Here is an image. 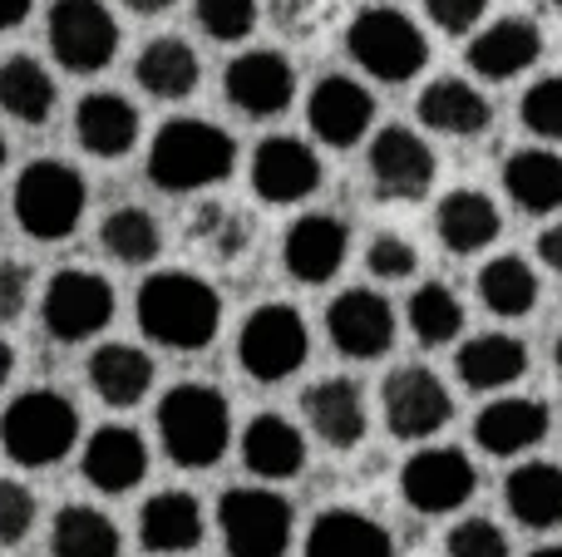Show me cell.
<instances>
[{"label": "cell", "mask_w": 562, "mask_h": 557, "mask_svg": "<svg viewBox=\"0 0 562 557\" xmlns=\"http://www.w3.org/2000/svg\"><path fill=\"white\" fill-rule=\"evenodd\" d=\"M134 316L138 331L158 345V351H178L193 355L207 351L223 331V296L213 282L183 272V266H168V272L144 276L134 296Z\"/></svg>", "instance_id": "6da1fadb"}, {"label": "cell", "mask_w": 562, "mask_h": 557, "mask_svg": "<svg viewBox=\"0 0 562 557\" xmlns=\"http://www.w3.org/2000/svg\"><path fill=\"white\" fill-rule=\"evenodd\" d=\"M148 183L158 193H207L237 168V138L213 118H168L148 144Z\"/></svg>", "instance_id": "7a4b0ae2"}, {"label": "cell", "mask_w": 562, "mask_h": 557, "mask_svg": "<svg viewBox=\"0 0 562 557\" xmlns=\"http://www.w3.org/2000/svg\"><path fill=\"white\" fill-rule=\"evenodd\" d=\"M158 444L178 469H213L233 444V405L217 385L183 380L158 400Z\"/></svg>", "instance_id": "3957f363"}, {"label": "cell", "mask_w": 562, "mask_h": 557, "mask_svg": "<svg viewBox=\"0 0 562 557\" xmlns=\"http://www.w3.org/2000/svg\"><path fill=\"white\" fill-rule=\"evenodd\" d=\"M79 410L59 390H25L0 414V450L20 469H55L75 454Z\"/></svg>", "instance_id": "277c9868"}, {"label": "cell", "mask_w": 562, "mask_h": 557, "mask_svg": "<svg viewBox=\"0 0 562 557\" xmlns=\"http://www.w3.org/2000/svg\"><path fill=\"white\" fill-rule=\"evenodd\" d=\"M10 203H15V223L25 237H35V242H65L85 223L89 183L65 158H35V163L20 168Z\"/></svg>", "instance_id": "5b68a950"}, {"label": "cell", "mask_w": 562, "mask_h": 557, "mask_svg": "<svg viewBox=\"0 0 562 557\" xmlns=\"http://www.w3.org/2000/svg\"><path fill=\"white\" fill-rule=\"evenodd\" d=\"M346 49L370 79L380 84H409L429 65V39L405 10L366 5L346 25Z\"/></svg>", "instance_id": "8992f818"}, {"label": "cell", "mask_w": 562, "mask_h": 557, "mask_svg": "<svg viewBox=\"0 0 562 557\" xmlns=\"http://www.w3.org/2000/svg\"><path fill=\"white\" fill-rule=\"evenodd\" d=\"M217 528L227 557H286L296 538V513L272 484H243L217 499Z\"/></svg>", "instance_id": "52a82bcc"}, {"label": "cell", "mask_w": 562, "mask_h": 557, "mask_svg": "<svg viewBox=\"0 0 562 557\" xmlns=\"http://www.w3.org/2000/svg\"><path fill=\"white\" fill-rule=\"evenodd\" d=\"M311 355V331L306 316L286 302H267L237 331V365L252 375L257 385H281L306 365Z\"/></svg>", "instance_id": "ba28073f"}, {"label": "cell", "mask_w": 562, "mask_h": 557, "mask_svg": "<svg viewBox=\"0 0 562 557\" xmlns=\"http://www.w3.org/2000/svg\"><path fill=\"white\" fill-rule=\"evenodd\" d=\"M114 282L89 266H65V272L49 276L45 296H40V326H45L49 341L59 345H79L94 341L109 321H114Z\"/></svg>", "instance_id": "9c48e42d"}, {"label": "cell", "mask_w": 562, "mask_h": 557, "mask_svg": "<svg viewBox=\"0 0 562 557\" xmlns=\"http://www.w3.org/2000/svg\"><path fill=\"white\" fill-rule=\"evenodd\" d=\"M49 55L69 75H99L119 55V20L104 0H55L45 15Z\"/></svg>", "instance_id": "30bf717a"}, {"label": "cell", "mask_w": 562, "mask_h": 557, "mask_svg": "<svg viewBox=\"0 0 562 557\" xmlns=\"http://www.w3.org/2000/svg\"><path fill=\"white\" fill-rule=\"evenodd\" d=\"M366 173L375 197H385V203H419L435 187L439 163L425 134H415L409 124H385L375 128V138L366 148Z\"/></svg>", "instance_id": "8fae6325"}, {"label": "cell", "mask_w": 562, "mask_h": 557, "mask_svg": "<svg viewBox=\"0 0 562 557\" xmlns=\"http://www.w3.org/2000/svg\"><path fill=\"white\" fill-rule=\"evenodd\" d=\"M479 489V469L454 444H425L400 469V499L415 513H459Z\"/></svg>", "instance_id": "7c38bea8"}, {"label": "cell", "mask_w": 562, "mask_h": 557, "mask_svg": "<svg viewBox=\"0 0 562 557\" xmlns=\"http://www.w3.org/2000/svg\"><path fill=\"white\" fill-rule=\"evenodd\" d=\"M380 410L395 440L405 444H425L454 420V400H449L445 380L429 365H400L385 375L380 385Z\"/></svg>", "instance_id": "4fadbf2b"}, {"label": "cell", "mask_w": 562, "mask_h": 557, "mask_svg": "<svg viewBox=\"0 0 562 557\" xmlns=\"http://www.w3.org/2000/svg\"><path fill=\"white\" fill-rule=\"evenodd\" d=\"M326 336L346 361H380L395 345V306L370 286H346L326 306Z\"/></svg>", "instance_id": "5bb4252c"}, {"label": "cell", "mask_w": 562, "mask_h": 557, "mask_svg": "<svg viewBox=\"0 0 562 557\" xmlns=\"http://www.w3.org/2000/svg\"><path fill=\"white\" fill-rule=\"evenodd\" d=\"M223 94L243 118H277L296 99V69L281 49H243L223 69Z\"/></svg>", "instance_id": "9a60e30c"}, {"label": "cell", "mask_w": 562, "mask_h": 557, "mask_svg": "<svg viewBox=\"0 0 562 557\" xmlns=\"http://www.w3.org/2000/svg\"><path fill=\"white\" fill-rule=\"evenodd\" d=\"M247 178H252V193L262 197V203L291 207V203H306V197L321 187V158L306 138L272 134L257 144Z\"/></svg>", "instance_id": "2e32d148"}, {"label": "cell", "mask_w": 562, "mask_h": 557, "mask_svg": "<svg viewBox=\"0 0 562 557\" xmlns=\"http://www.w3.org/2000/svg\"><path fill=\"white\" fill-rule=\"evenodd\" d=\"M350 257V232L336 213H301L281 237V266L301 286H326Z\"/></svg>", "instance_id": "e0dca14e"}, {"label": "cell", "mask_w": 562, "mask_h": 557, "mask_svg": "<svg viewBox=\"0 0 562 557\" xmlns=\"http://www.w3.org/2000/svg\"><path fill=\"white\" fill-rule=\"evenodd\" d=\"M306 124L326 148H356L375 124V94L350 75H326L306 99Z\"/></svg>", "instance_id": "ac0fdd59"}, {"label": "cell", "mask_w": 562, "mask_h": 557, "mask_svg": "<svg viewBox=\"0 0 562 557\" xmlns=\"http://www.w3.org/2000/svg\"><path fill=\"white\" fill-rule=\"evenodd\" d=\"M464 59L479 79L504 84V79L528 75V69L543 59V30H538V20H528V15H504V20H494V25L469 35Z\"/></svg>", "instance_id": "d6986e66"}, {"label": "cell", "mask_w": 562, "mask_h": 557, "mask_svg": "<svg viewBox=\"0 0 562 557\" xmlns=\"http://www.w3.org/2000/svg\"><path fill=\"white\" fill-rule=\"evenodd\" d=\"M301 414H306V430L336 454L356 450L370 430L366 390H360L356 380H346V375H326V380L306 385V395H301Z\"/></svg>", "instance_id": "ffe728a7"}, {"label": "cell", "mask_w": 562, "mask_h": 557, "mask_svg": "<svg viewBox=\"0 0 562 557\" xmlns=\"http://www.w3.org/2000/svg\"><path fill=\"white\" fill-rule=\"evenodd\" d=\"M79 474L99 493H134L148 474V444L134 424H99L79 450Z\"/></svg>", "instance_id": "44dd1931"}, {"label": "cell", "mask_w": 562, "mask_h": 557, "mask_svg": "<svg viewBox=\"0 0 562 557\" xmlns=\"http://www.w3.org/2000/svg\"><path fill=\"white\" fill-rule=\"evenodd\" d=\"M553 430V410L543 400H528V395H504V400H488L474 414V444L494 459H518L533 444L548 440Z\"/></svg>", "instance_id": "7402d4cb"}, {"label": "cell", "mask_w": 562, "mask_h": 557, "mask_svg": "<svg viewBox=\"0 0 562 557\" xmlns=\"http://www.w3.org/2000/svg\"><path fill=\"white\" fill-rule=\"evenodd\" d=\"M138 134H144L138 109L128 104L124 94H114V89H94V94H85L75 104V138L89 158L114 163V158L134 154Z\"/></svg>", "instance_id": "603a6c76"}, {"label": "cell", "mask_w": 562, "mask_h": 557, "mask_svg": "<svg viewBox=\"0 0 562 557\" xmlns=\"http://www.w3.org/2000/svg\"><path fill=\"white\" fill-rule=\"evenodd\" d=\"M243 464L262 484H286L306 469V434L286 414H252L243 430Z\"/></svg>", "instance_id": "cb8c5ba5"}, {"label": "cell", "mask_w": 562, "mask_h": 557, "mask_svg": "<svg viewBox=\"0 0 562 557\" xmlns=\"http://www.w3.org/2000/svg\"><path fill=\"white\" fill-rule=\"evenodd\" d=\"M419 124L429 128V134H449V138H479L488 128V118H494V109H488L484 89L469 84V79H429L425 89H419V104H415Z\"/></svg>", "instance_id": "d4e9b609"}, {"label": "cell", "mask_w": 562, "mask_h": 557, "mask_svg": "<svg viewBox=\"0 0 562 557\" xmlns=\"http://www.w3.org/2000/svg\"><path fill=\"white\" fill-rule=\"evenodd\" d=\"M207 523H203V503L183 489H164L138 509V543L148 553H164V557H178V553H193L203 543Z\"/></svg>", "instance_id": "484cf974"}, {"label": "cell", "mask_w": 562, "mask_h": 557, "mask_svg": "<svg viewBox=\"0 0 562 557\" xmlns=\"http://www.w3.org/2000/svg\"><path fill=\"white\" fill-rule=\"evenodd\" d=\"M435 232H439V242H445V252L474 257V252H484L488 242H498L504 217H498L488 193H479V187H454V193H445L435 207Z\"/></svg>", "instance_id": "4316f807"}, {"label": "cell", "mask_w": 562, "mask_h": 557, "mask_svg": "<svg viewBox=\"0 0 562 557\" xmlns=\"http://www.w3.org/2000/svg\"><path fill=\"white\" fill-rule=\"evenodd\" d=\"M89 390H94L109 410H134V405H144V395L154 390V355L128 341H104L89 355Z\"/></svg>", "instance_id": "83f0119b"}, {"label": "cell", "mask_w": 562, "mask_h": 557, "mask_svg": "<svg viewBox=\"0 0 562 557\" xmlns=\"http://www.w3.org/2000/svg\"><path fill=\"white\" fill-rule=\"evenodd\" d=\"M306 557H395V538L360 509H326L306 528Z\"/></svg>", "instance_id": "f1b7e54d"}, {"label": "cell", "mask_w": 562, "mask_h": 557, "mask_svg": "<svg viewBox=\"0 0 562 557\" xmlns=\"http://www.w3.org/2000/svg\"><path fill=\"white\" fill-rule=\"evenodd\" d=\"M454 371L469 390H508L528 375V345L508 331H484V336H469L454 355Z\"/></svg>", "instance_id": "f546056e"}, {"label": "cell", "mask_w": 562, "mask_h": 557, "mask_svg": "<svg viewBox=\"0 0 562 557\" xmlns=\"http://www.w3.org/2000/svg\"><path fill=\"white\" fill-rule=\"evenodd\" d=\"M134 79H138V89H144V94L178 104V99L198 94V79H203V59H198V49L188 45L183 35H158V39H148V45L138 49Z\"/></svg>", "instance_id": "4dcf8cb0"}, {"label": "cell", "mask_w": 562, "mask_h": 557, "mask_svg": "<svg viewBox=\"0 0 562 557\" xmlns=\"http://www.w3.org/2000/svg\"><path fill=\"white\" fill-rule=\"evenodd\" d=\"M504 503L524 528L553 533L562 528V464L528 459L504 479Z\"/></svg>", "instance_id": "1f68e13d"}, {"label": "cell", "mask_w": 562, "mask_h": 557, "mask_svg": "<svg viewBox=\"0 0 562 557\" xmlns=\"http://www.w3.org/2000/svg\"><path fill=\"white\" fill-rule=\"evenodd\" d=\"M504 193L518 213L548 217L562 207V154L558 148H514L504 163Z\"/></svg>", "instance_id": "d6a6232c"}, {"label": "cell", "mask_w": 562, "mask_h": 557, "mask_svg": "<svg viewBox=\"0 0 562 557\" xmlns=\"http://www.w3.org/2000/svg\"><path fill=\"white\" fill-rule=\"evenodd\" d=\"M59 109V84L49 79V69L35 55H10L0 59V114H10L15 124H49Z\"/></svg>", "instance_id": "836d02e7"}, {"label": "cell", "mask_w": 562, "mask_h": 557, "mask_svg": "<svg viewBox=\"0 0 562 557\" xmlns=\"http://www.w3.org/2000/svg\"><path fill=\"white\" fill-rule=\"evenodd\" d=\"M49 553L55 557H124V538L109 513L94 503H65L49 523Z\"/></svg>", "instance_id": "e575fe53"}, {"label": "cell", "mask_w": 562, "mask_h": 557, "mask_svg": "<svg viewBox=\"0 0 562 557\" xmlns=\"http://www.w3.org/2000/svg\"><path fill=\"white\" fill-rule=\"evenodd\" d=\"M188 242L207 252L213 262H237L252 247V217L223 197H198L188 213Z\"/></svg>", "instance_id": "d590c367"}, {"label": "cell", "mask_w": 562, "mask_h": 557, "mask_svg": "<svg viewBox=\"0 0 562 557\" xmlns=\"http://www.w3.org/2000/svg\"><path fill=\"white\" fill-rule=\"evenodd\" d=\"M99 247L124 266H148L158 252H164V223H158L148 207L124 203L99 223Z\"/></svg>", "instance_id": "8d00e7d4"}, {"label": "cell", "mask_w": 562, "mask_h": 557, "mask_svg": "<svg viewBox=\"0 0 562 557\" xmlns=\"http://www.w3.org/2000/svg\"><path fill=\"white\" fill-rule=\"evenodd\" d=\"M474 286H479V302L494 316H504V321H518V316H528L538 306V276L524 257H494V262H484Z\"/></svg>", "instance_id": "74e56055"}, {"label": "cell", "mask_w": 562, "mask_h": 557, "mask_svg": "<svg viewBox=\"0 0 562 557\" xmlns=\"http://www.w3.org/2000/svg\"><path fill=\"white\" fill-rule=\"evenodd\" d=\"M409 331L419 345H449L464 331V306L445 282H425L409 296Z\"/></svg>", "instance_id": "f35d334b"}, {"label": "cell", "mask_w": 562, "mask_h": 557, "mask_svg": "<svg viewBox=\"0 0 562 557\" xmlns=\"http://www.w3.org/2000/svg\"><path fill=\"white\" fill-rule=\"evenodd\" d=\"M198 30L207 39H223V45H237L257 30L262 20V0H198Z\"/></svg>", "instance_id": "ab89813d"}, {"label": "cell", "mask_w": 562, "mask_h": 557, "mask_svg": "<svg viewBox=\"0 0 562 557\" xmlns=\"http://www.w3.org/2000/svg\"><path fill=\"white\" fill-rule=\"evenodd\" d=\"M518 118L528 134H538L543 144H562V75H543L528 84V94L518 99Z\"/></svg>", "instance_id": "60d3db41"}, {"label": "cell", "mask_w": 562, "mask_h": 557, "mask_svg": "<svg viewBox=\"0 0 562 557\" xmlns=\"http://www.w3.org/2000/svg\"><path fill=\"white\" fill-rule=\"evenodd\" d=\"M366 272L375 276V282H405V276H415L419 272L415 242L400 232H375L366 247Z\"/></svg>", "instance_id": "b9f144b4"}, {"label": "cell", "mask_w": 562, "mask_h": 557, "mask_svg": "<svg viewBox=\"0 0 562 557\" xmlns=\"http://www.w3.org/2000/svg\"><path fill=\"white\" fill-rule=\"evenodd\" d=\"M449 557H508V533L494 519H459L445 538Z\"/></svg>", "instance_id": "7bdbcfd3"}, {"label": "cell", "mask_w": 562, "mask_h": 557, "mask_svg": "<svg viewBox=\"0 0 562 557\" xmlns=\"http://www.w3.org/2000/svg\"><path fill=\"white\" fill-rule=\"evenodd\" d=\"M30 528H35V493L20 479H0V548L25 543Z\"/></svg>", "instance_id": "ee69618b"}, {"label": "cell", "mask_w": 562, "mask_h": 557, "mask_svg": "<svg viewBox=\"0 0 562 557\" xmlns=\"http://www.w3.org/2000/svg\"><path fill=\"white\" fill-rule=\"evenodd\" d=\"M425 15L445 35H474L479 20L488 15V0H425Z\"/></svg>", "instance_id": "f6af8a7d"}, {"label": "cell", "mask_w": 562, "mask_h": 557, "mask_svg": "<svg viewBox=\"0 0 562 557\" xmlns=\"http://www.w3.org/2000/svg\"><path fill=\"white\" fill-rule=\"evenodd\" d=\"M30 292H35L30 266L25 262H0V326H15L20 316H25Z\"/></svg>", "instance_id": "bcb514c9"}, {"label": "cell", "mask_w": 562, "mask_h": 557, "mask_svg": "<svg viewBox=\"0 0 562 557\" xmlns=\"http://www.w3.org/2000/svg\"><path fill=\"white\" fill-rule=\"evenodd\" d=\"M330 15V0H272V20L286 35H316Z\"/></svg>", "instance_id": "7dc6e473"}, {"label": "cell", "mask_w": 562, "mask_h": 557, "mask_svg": "<svg viewBox=\"0 0 562 557\" xmlns=\"http://www.w3.org/2000/svg\"><path fill=\"white\" fill-rule=\"evenodd\" d=\"M538 262L553 266V272L562 276V223L543 227V237H538Z\"/></svg>", "instance_id": "c3c4849f"}, {"label": "cell", "mask_w": 562, "mask_h": 557, "mask_svg": "<svg viewBox=\"0 0 562 557\" xmlns=\"http://www.w3.org/2000/svg\"><path fill=\"white\" fill-rule=\"evenodd\" d=\"M30 10H35V0H0V30H15L30 20Z\"/></svg>", "instance_id": "681fc988"}, {"label": "cell", "mask_w": 562, "mask_h": 557, "mask_svg": "<svg viewBox=\"0 0 562 557\" xmlns=\"http://www.w3.org/2000/svg\"><path fill=\"white\" fill-rule=\"evenodd\" d=\"M178 0H124V10H134V15H168Z\"/></svg>", "instance_id": "f907efd6"}, {"label": "cell", "mask_w": 562, "mask_h": 557, "mask_svg": "<svg viewBox=\"0 0 562 557\" xmlns=\"http://www.w3.org/2000/svg\"><path fill=\"white\" fill-rule=\"evenodd\" d=\"M10 375H15V351L10 341H0V385H10Z\"/></svg>", "instance_id": "816d5d0a"}, {"label": "cell", "mask_w": 562, "mask_h": 557, "mask_svg": "<svg viewBox=\"0 0 562 557\" xmlns=\"http://www.w3.org/2000/svg\"><path fill=\"white\" fill-rule=\"evenodd\" d=\"M528 557H562V543H548V548H538V553H528Z\"/></svg>", "instance_id": "f5cc1de1"}, {"label": "cell", "mask_w": 562, "mask_h": 557, "mask_svg": "<svg viewBox=\"0 0 562 557\" xmlns=\"http://www.w3.org/2000/svg\"><path fill=\"white\" fill-rule=\"evenodd\" d=\"M553 365H558V380H562V336H558V345H553Z\"/></svg>", "instance_id": "db71d44e"}, {"label": "cell", "mask_w": 562, "mask_h": 557, "mask_svg": "<svg viewBox=\"0 0 562 557\" xmlns=\"http://www.w3.org/2000/svg\"><path fill=\"white\" fill-rule=\"evenodd\" d=\"M0 168H5V134H0Z\"/></svg>", "instance_id": "11a10c76"}, {"label": "cell", "mask_w": 562, "mask_h": 557, "mask_svg": "<svg viewBox=\"0 0 562 557\" xmlns=\"http://www.w3.org/2000/svg\"><path fill=\"white\" fill-rule=\"evenodd\" d=\"M553 5H558V10H562V0H553Z\"/></svg>", "instance_id": "9f6ffc18"}]
</instances>
